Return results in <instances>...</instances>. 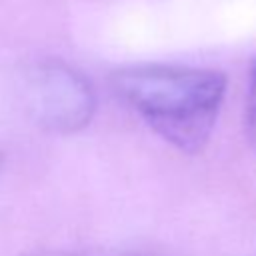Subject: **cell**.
<instances>
[{"mask_svg":"<svg viewBox=\"0 0 256 256\" xmlns=\"http://www.w3.org/2000/svg\"><path fill=\"white\" fill-rule=\"evenodd\" d=\"M112 88L166 142L194 154L212 134L226 78L216 70L142 64L116 70Z\"/></svg>","mask_w":256,"mask_h":256,"instance_id":"6da1fadb","label":"cell"},{"mask_svg":"<svg viewBox=\"0 0 256 256\" xmlns=\"http://www.w3.org/2000/svg\"><path fill=\"white\" fill-rule=\"evenodd\" d=\"M30 116L46 130L74 132L90 122L94 92L84 76L62 62H42L26 78Z\"/></svg>","mask_w":256,"mask_h":256,"instance_id":"7a4b0ae2","label":"cell"},{"mask_svg":"<svg viewBox=\"0 0 256 256\" xmlns=\"http://www.w3.org/2000/svg\"><path fill=\"white\" fill-rule=\"evenodd\" d=\"M248 134L256 150V94L248 92Z\"/></svg>","mask_w":256,"mask_h":256,"instance_id":"3957f363","label":"cell"}]
</instances>
